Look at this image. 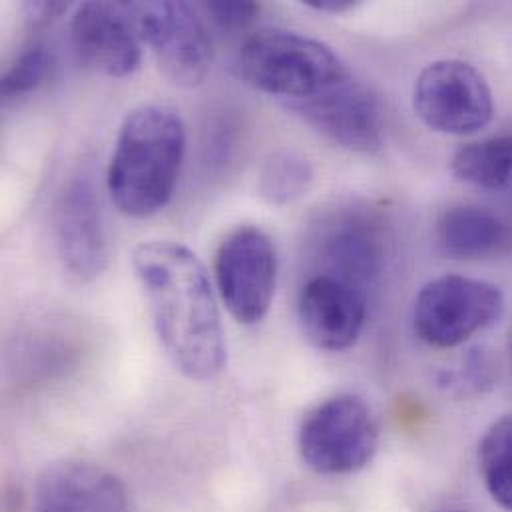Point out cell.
I'll return each instance as SVG.
<instances>
[{"instance_id": "24", "label": "cell", "mask_w": 512, "mask_h": 512, "mask_svg": "<svg viewBox=\"0 0 512 512\" xmlns=\"http://www.w3.org/2000/svg\"><path fill=\"white\" fill-rule=\"evenodd\" d=\"M509 349H511V357H512V331H511V341H509Z\"/></svg>"}, {"instance_id": "21", "label": "cell", "mask_w": 512, "mask_h": 512, "mask_svg": "<svg viewBox=\"0 0 512 512\" xmlns=\"http://www.w3.org/2000/svg\"><path fill=\"white\" fill-rule=\"evenodd\" d=\"M493 383V365L491 357L483 349H473L465 359V365L459 371L447 373L441 385L447 387H461L481 391L485 385Z\"/></svg>"}, {"instance_id": "22", "label": "cell", "mask_w": 512, "mask_h": 512, "mask_svg": "<svg viewBox=\"0 0 512 512\" xmlns=\"http://www.w3.org/2000/svg\"><path fill=\"white\" fill-rule=\"evenodd\" d=\"M68 10V2H26L22 12L32 28H44Z\"/></svg>"}, {"instance_id": "7", "label": "cell", "mask_w": 512, "mask_h": 512, "mask_svg": "<svg viewBox=\"0 0 512 512\" xmlns=\"http://www.w3.org/2000/svg\"><path fill=\"white\" fill-rule=\"evenodd\" d=\"M503 313L505 295L495 283L465 275H443L419 291L413 325L423 343L451 349L495 325Z\"/></svg>"}, {"instance_id": "18", "label": "cell", "mask_w": 512, "mask_h": 512, "mask_svg": "<svg viewBox=\"0 0 512 512\" xmlns=\"http://www.w3.org/2000/svg\"><path fill=\"white\" fill-rule=\"evenodd\" d=\"M479 469L495 503L512 511V415L495 421L479 445Z\"/></svg>"}, {"instance_id": "12", "label": "cell", "mask_w": 512, "mask_h": 512, "mask_svg": "<svg viewBox=\"0 0 512 512\" xmlns=\"http://www.w3.org/2000/svg\"><path fill=\"white\" fill-rule=\"evenodd\" d=\"M56 250L64 269L78 281L96 279L108 265V240L92 176H74L54 214Z\"/></svg>"}, {"instance_id": "5", "label": "cell", "mask_w": 512, "mask_h": 512, "mask_svg": "<svg viewBox=\"0 0 512 512\" xmlns=\"http://www.w3.org/2000/svg\"><path fill=\"white\" fill-rule=\"evenodd\" d=\"M299 453L319 475H351L365 469L379 447V427L357 395H335L309 409L299 425Z\"/></svg>"}, {"instance_id": "15", "label": "cell", "mask_w": 512, "mask_h": 512, "mask_svg": "<svg viewBox=\"0 0 512 512\" xmlns=\"http://www.w3.org/2000/svg\"><path fill=\"white\" fill-rule=\"evenodd\" d=\"M439 246L453 259H487L509 252L512 234L499 216L483 208L459 206L441 218Z\"/></svg>"}, {"instance_id": "23", "label": "cell", "mask_w": 512, "mask_h": 512, "mask_svg": "<svg viewBox=\"0 0 512 512\" xmlns=\"http://www.w3.org/2000/svg\"><path fill=\"white\" fill-rule=\"evenodd\" d=\"M303 4L321 14H345L357 6L353 0H305Z\"/></svg>"}, {"instance_id": "16", "label": "cell", "mask_w": 512, "mask_h": 512, "mask_svg": "<svg viewBox=\"0 0 512 512\" xmlns=\"http://www.w3.org/2000/svg\"><path fill=\"white\" fill-rule=\"evenodd\" d=\"M453 174L471 186L499 190L512 178V136L465 144L451 158Z\"/></svg>"}, {"instance_id": "3", "label": "cell", "mask_w": 512, "mask_h": 512, "mask_svg": "<svg viewBox=\"0 0 512 512\" xmlns=\"http://www.w3.org/2000/svg\"><path fill=\"white\" fill-rule=\"evenodd\" d=\"M240 76L285 104L313 98L351 76L333 48L311 36L263 28L252 34L238 56Z\"/></svg>"}, {"instance_id": "20", "label": "cell", "mask_w": 512, "mask_h": 512, "mask_svg": "<svg viewBox=\"0 0 512 512\" xmlns=\"http://www.w3.org/2000/svg\"><path fill=\"white\" fill-rule=\"evenodd\" d=\"M200 10L222 30L240 32L246 30L259 14L256 2H206Z\"/></svg>"}, {"instance_id": "2", "label": "cell", "mask_w": 512, "mask_h": 512, "mask_svg": "<svg viewBox=\"0 0 512 512\" xmlns=\"http://www.w3.org/2000/svg\"><path fill=\"white\" fill-rule=\"evenodd\" d=\"M186 154V128L168 106L146 104L132 110L118 132L108 166V192L130 218H150L174 196Z\"/></svg>"}, {"instance_id": "9", "label": "cell", "mask_w": 512, "mask_h": 512, "mask_svg": "<svg viewBox=\"0 0 512 512\" xmlns=\"http://www.w3.org/2000/svg\"><path fill=\"white\" fill-rule=\"evenodd\" d=\"M220 299L242 325L259 323L273 301L277 281V252L265 232L240 226L230 232L216 254Z\"/></svg>"}, {"instance_id": "10", "label": "cell", "mask_w": 512, "mask_h": 512, "mask_svg": "<svg viewBox=\"0 0 512 512\" xmlns=\"http://www.w3.org/2000/svg\"><path fill=\"white\" fill-rule=\"evenodd\" d=\"M303 122L327 140L353 150L377 152L385 142V108L377 92L353 74L333 88L287 104Z\"/></svg>"}, {"instance_id": "11", "label": "cell", "mask_w": 512, "mask_h": 512, "mask_svg": "<svg viewBox=\"0 0 512 512\" xmlns=\"http://www.w3.org/2000/svg\"><path fill=\"white\" fill-rule=\"evenodd\" d=\"M70 42L86 68L110 76H130L142 60V38L128 2H86L70 20Z\"/></svg>"}, {"instance_id": "14", "label": "cell", "mask_w": 512, "mask_h": 512, "mask_svg": "<svg viewBox=\"0 0 512 512\" xmlns=\"http://www.w3.org/2000/svg\"><path fill=\"white\" fill-rule=\"evenodd\" d=\"M34 512H130V507L118 477L90 463L64 461L40 475Z\"/></svg>"}, {"instance_id": "4", "label": "cell", "mask_w": 512, "mask_h": 512, "mask_svg": "<svg viewBox=\"0 0 512 512\" xmlns=\"http://www.w3.org/2000/svg\"><path fill=\"white\" fill-rule=\"evenodd\" d=\"M307 254L319 275L367 291L383 273L389 238L383 220L365 206H337L313 224Z\"/></svg>"}, {"instance_id": "1", "label": "cell", "mask_w": 512, "mask_h": 512, "mask_svg": "<svg viewBox=\"0 0 512 512\" xmlns=\"http://www.w3.org/2000/svg\"><path fill=\"white\" fill-rule=\"evenodd\" d=\"M160 343L190 379L210 381L226 367V337L208 273L176 242H148L132 256Z\"/></svg>"}, {"instance_id": "25", "label": "cell", "mask_w": 512, "mask_h": 512, "mask_svg": "<svg viewBox=\"0 0 512 512\" xmlns=\"http://www.w3.org/2000/svg\"><path fill=\"white\" fill-rule=\"evenodd\" d=\"M445 512H465V511H457V509H451V511H445Z\"/></svg>"}, {"instance_id": "8", "label": "cell", "mask_w": 512, "mask_h": 512, "mask_svg": "<svg viewBox=\"0 0 512 512\" xmlns=\"http://www.w3.org/2000/svg\"><path fill=\"white\" fill-rule=\"evenodd\" d=\"M417 116L441 134H473L491 124L495 100L487 78L469 62L437 60L417 78Z\"/></svg>"}, {"instance_id": "13", "label": "cell", "mask_w": 512, "mask_h": 512, "mask_svg": "<svg viewBox=\"0 0 512 512\" xmlns=\"http://www.w3.org/2000/svg\"><path fill=\"white\" fill-rule=\"evenodd\" d=\"M297 317L303 335L323 351L353 347L365 327L367 299L357 287L313 273L301 287Z\"/></svg>"}, {"instance_id": "19", "label": "cell", "mask_w": 512, "mask_h": 512, "mask_svg": "<svg viewBox=\"0 0 512 512\" xmlns=\"http://www.w3.org/2000/svg\"><path fill=\"white\" fill-rule=\"evenodd\" d=\"M52 54L42 44L24 48L14 62L6 68L0 82V94L4 102L18 100L38 90L50 76Z\"/></svg>"}, {"instance_id": "6", "label": "cell", "mask_w": 512, "mask_h": 512, "mask_svg": "<svg viewBox=\"0 0 512 512\" xmlns=\"http://www.w3.org/2000/svg\"><path fill=\"white\" fill-rule=\"evenodd\" d=\"M136 30L168 82L200 86L214 62V44L202 10L188 2H128Z\"/></svg>"}, {"instance_id": "17", "label": "cell", "mask_w": 512, "mask_h": 512, "mask_svg": "<svg viewBox=\"0 0 512 512\" xmlns=\"http://www.w3.org/2000/svg\"><path fill=\"white\" fill-rule=\"evenodd\" d=\"M313 184L311 164L291 150L271 154L259 172V196L271 206H287L299 200Z\"/></svg>"}]
</instances>
